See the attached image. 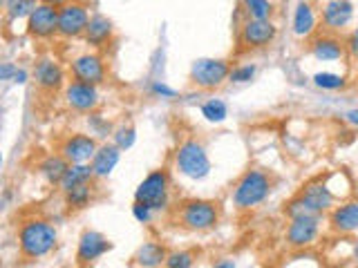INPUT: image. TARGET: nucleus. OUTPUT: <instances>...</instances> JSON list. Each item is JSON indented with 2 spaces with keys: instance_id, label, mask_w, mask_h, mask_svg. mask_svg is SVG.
I'll use <instances>...</instances> for the list:
<instances>
[{
  "instance_id": "43",
  "label": "nucleus",
  "mask_w": 358,
  "mask_h": 268,
  "mask_svg": "<svg viewBox=\"0 0 358 268\" xmlns=\"http://www.w3.org/2000/svg\"><path fill=\"white\" fill-rule=\"evenodd\" d=\"M352 262L354 264H358V239H354V244H352Z\"/></svg>"
},
{
  "instance_id": "15",
  "label": "nucleus",
  "mask_w": 358,
  "mask_h": 268,
  "mask_svg": "<svg viewBox=\"0 0 358 268\" xmlns=\"http://www.w3.org/2000/svg\"><path fill=\"white\" fill-rule=\"evenodd\" d=\"M99 141L87 132H72L59 141V150L70 163H90L99 150Z\"/></svg>"
},
{
  "instance_id": "35",
  "label": "nucleus",
  "mask_w": 358,
  "mask_h": 268,
  "mask_svg": "<svg viewBox=\"0 0 358 268\" xmlns=\"http://www.w3.org/2000/svg\"><path fill=\"white\" fill-rule=\"evenodd\" d=\"M148 92L155 96V98H164V100H175L179 96V92L175 87H171L168 83L164 81H152L150 87H148Z\"/></svg>"
},
{
  "instance_id": "44",
  "label": "nucleus",
  "mask_w": 358,
  "mask_h": 268,
  "mask_svg": "<svg viewBox=\"0 0 358 268\" xmlns=\"http://www.w3.org/2000/svg\"><path fill=\"white\" fill-rule=\"evenodd\" d=\"M356 72H358V59H356Z\"/></svg>"
},
{
  "instance_id": "32",
  "label": "nucleus",
  "mask_w": 358,
  "mask_h": 268,
  "mask_svg": "<svg viewBox=\"0 0 358 268\" xmlns=\"http://www.w3.org/2000/svg\"><path fill=\"white\" fill-rule=\"evenodd\" d=\"M112 143L121 148L123 152L130 150L134 143H137V128L130 126V123H121V126L115 128V134H112Z\"/></svg>"
},
{
  "instance_id": "11",
  "label": "nucleus",
  "mask_w": 358,
  "mask_h": 268,
  "mask_svg": "<svg viewBox=\"0 0 358 268\" xmlns=\"http://www.w3.org/2000/svg\"><path fill=\"white\" fill-rule=\"evenodd\" d=\"M70 74H72V81H81L87 85L101 87L108 81V63L103 56H101V52L90 50V52L74 56L70 61Z\"/></svg>"
},
{
  "instance_id": "10",
  "label": "nucleus",
  "mask_w": 358,
  "mask_h": 268,
  "mask_svg": "<svg viewBox=\"0 0 358 268\" xmlns=\"http://www.w3.org/2000/svg\"><path fill=\"white\" fill-rule=\"evenodd\" d=\"M90 18H92V14H90V5L85 0H70V3H65L63 7H59V38H83Z\"/></svg>"
},
{
  "instance_id": "22",
  "label": "nucleus",
  "mask_w": 358,
  "mask_h": 268,
  "mask_svg": "<svg viewBox=\"0 0 358 268\" xmlns=\"http://www.w3.org/2000/svg\"><path fill=\"white\" fill-rule=\"evenodd\" d=\"M291 29L298 38H313L318 29V14L313 9L311 3L307 0H300L294 7V18H291Z\"/></svg>"
},
{
  "instance_id": "34",
  "label": "nucleus",
  "mask_w": 358,
  "mask_h": 268,
  "mask_svg": "<svg viewBox=\"0 0 358 268\" xmlns=\"http://www.w3.org/2000/svg\"><path fill=\"white\" fill-rule=\"evenodd\" d=\"M197 257L193 251H171L166 257L164 268H195Z\"/></svg>"
},
{
  "instance_id": "20",
  "label": "nucleus",
  "mask_w": 358,
  "mask_h": 268,
  "mask_svg": "<svg viewBox=\"0 0 358 268\" xmlns=\"http://www.w3.org/2000/svg\"><path fill=\"white\" fill-rule=\"evenodd\" d=\"M83 40L92 47L94 52L106 50L108 45L115 40V22H112L106 14H92L90 18V25L85 29V36Z\"/></svg>"
},
{
  "instance_id": "40",
  "label": "nucleus",
  "mask_w": 358,
  "mask_h": 268,
  "mask_svg": "<svg viewBox=\"0 0 358 268\" xmlns=\"http://www.w3.org/2000/svg\"><path fill=\"white\" fill-rule=\"evenodd\" d=\"M345 121L350 123V126L358 128V107H352V110H347V112H345Z\"/></svg>"
},
{
  "instance_id": "41",
  "label": "nucleus",
  "mask_w": 358,
  "mask_h": 268,
  "mask_svg": "<svg viewBox=\"0 0 358 268\" xmlns=\"http://www.w3.org/2000/svg\"><path fill=\"white\" fill-rule=\"evenodd\" d=\"M41 5H50V7H63L65 3H70V0H38Z\"/></svg>"
},
{
  "instance_id": "1",
  "label": "nucleus",
  "mask_w": 358,
  "mask_h": 268,
  "mask_svg": "<svg viewBox=\"0 0 358 268\" xmlns=\"http://www.w3.org/2000/svg\"><path fill=\"white\" fill-rule=\"evenodd\" d=\"M16 241L22 260L36 262L48 257L56 248V244H59V228L50 219L29 217L18 226Z\"/></svg>"
},
{
  "instance_id": "29",
  "label": "nucleus",
  "mask_w": 358,
  "mask_h": 268,
  "mask_svg": "<svg viewBox=\"0 0 358 268\" xmlns=\"http://www.w3.org/2000/svg\"><path fill=\"white\" fill-rule=\"evenodd\" d=\"M85 123H87V134H92L96 141H103V139H112V134H115V128H112V123L101 117L99 112H92V114H85Z\"/></svg>"
},
{
  "instance_id": "7",
  "label": "nucleus",
  "mask_w": 358,
  "mask_h": 268,
  "mask_svg": "<svg viewBox=\"0 0 358 268\" xmlns=\"http://www.w3.org/2000/svg\"><path fill=\"white\" fill-rule=\"evenodd\" d=\"M278 38V25L273 20L244 18L238 31V54L260 52L271 47Z\"/></svg>"
},
{
  "instance_id": "18",
  "label": "nucleus",
  "mask_w": 358,
  "mask_h": 268,
  "mask_svg": "<svg viewBox=\"0 0 358 268\" xmlns=\"http://www.w3.org/2000/svg\"><path fill=\"white\" fill-rule=\"evenodd\" d=\"M354 20V3L352 0H327L320 9L322 29L329 34H341L352 25Z\"/></svg>"
},
{
  "instance_id": "27",
  "label": "nucleus",
  "mask_w": 358,
  "mask_h": 268,
  "mask_svg": "<svg viewBox=\"0 0 358 268\" xmlns=\"http://www.w3.org/2000/svg\"><path fill=\"white\" fill-rule=\"evenodd\" d=\"M240 9L244 18L255 20H271L275 14V5L271 0H240Z\"/></svg>"
},
{
  "instance_id": "42",
  "label": "nucleus",
  "mask_w": 358,
  "mask_h": 268,
  "mask_svg": "<svg viewBox=\"0 0 358 268\" xmlns=\"http://www.w3.org/2000/svg\"><path fill=\"white\" fill-rule=\"evenodd\" d=\"M213 268H235V262L233 260H222V262H217Z\"/></svg>"
},
{
  "instance_id": "6",
  "label": "nucleus",
  "mask_w": 358,
  "mask_h": 268,
  "mask_svg": "<svg viewBox=\"0 0 358 268\" xmlns=\"http://www.w3.org/2000/svg\"><path fill=\"white\" fill-rule=\"evenodd\" d=\"M171 188H173V181H171L168 168H155V170L145 174L139 181V186L134 188V201L150 206L155 212H164L173 204Z\"/></svg>"
},
{
  "instance_id": "25",
  "label": "nucleus",
  "mask_w": 358,
  "mask_h": 268,
  "mask_svg": "<svg viewBox=\"0 0 358 268\" xmlns=\"http://www.w3.org/2000/svg\"><path fill=\"white\" fill-rule=\"evenodd\" d=\"M92 181H96L94 172H92V165L90 163H70L59 190L65 195L67 190H72L76 186H83V184H92Z\"/></svg>"
},
{
  "instance_id": "12",
  "label": "nucleus",
  "mask_w": 358,
  "mask_h": 268,
  "mask_svg": "<svg viewBox=\"0 0 358 268\" xmlns=\"http://www.w3.org/2000/svg\"><path fill=\"white\" fill-rule=\"evenodd\" d=\"M25 31L29 38L41 43L59 38V7L38 5L25 20Z\"/></svg>"
},
{
  "instance_id": "23",
  "label": "nucleus",
  "mask_w": 358,
  "mask_h": 268,
  "mask_svg": "<svg viewBox=\"0 0 358 268\" xmlns=\"http://www.w3.org/2000/svg\"><path fill=\"white\" fill-rule=\"evenodd\" d=\"M67 168H70V161H67L61 152H52V154H45L36 163V172L48 186L59 188L65 172H67Z\"/></svg>"
},
{
  "instance_id": "3",
  "label": "nucleus",
  "mask_w": 358,
  "mask_h": 268,
  "mask_svg": "<svg viewBox=\"0 0 358 268\" xmlns=\"http://www.w3.org/2000/svg\"><path fill=\"white\" fill-rule=\"evenodd\" d=\"M271 190H273L271 174L262 170V168H249V170H244L242 177L235 181L231 190V201L235 210L246 212L264 204L268 195H271Z\"/></svg>"
},
{
  "instance_id": "16",
  "label": "nucleus",
  "mask_w": 358,
  "mask_h": 268,
  "mask_svg": "<svg viewBox=\"0 0 358 268\" xmlns=\"http://www.w3.org/2000/svg\"><path fill=\"white\" fill-rule=\"evenodd\" d=\"M327 226L334 234L341 237H350V234L358 232V197H350L336 204L327 212Z\"/></svg>"
},
{
  "instance_id": "30",
  "label": "nucleus",
  "mask_w": 358,
  "mask_h": 268,
  "mask_svg": "<svg viewBox=\"0 0 358 268\" xmlns=\"http://www.w3.org/2000/svg\"><path fill=\"white\" fill-rule=\"evenodd\" d=\"M199 112L208 123H224L229 117V105L224 103L222 98H208V100L201 103Z\"/></svg>"
},
{
  "instance_id": "19",
  "label": "nucleus",
  "mask_w": 358,
  "mask_h": 268,
  "mask_svg": "<svg viewBox=\"0 0 358 268\" xmlns=\"http://www.w3.org/2000/svg\"><path fill=\"white\" fill-rule=\"evenodd\" d=\"M307 50L318 63H336V61H343L347 56L343 38L338 34H329V31L316 34L313 38H309Z\"/></svg>"
},
{
  "instance_id": "24",
  "label": "nucleus",
  "mask_w": 358,
  "mask_h": 268,
  "mask_svg": "<svg viewBox=\"0 0 358 268\" xmlns=\"http://www.w3.org/2000/svg\"><path fill=\"white\" fill-rule=\"evenodd\" d=\"M168 253L171 251H166L164 244L148 239V241H143L137 248V253L132 255V264H134V268H164Z\"/></svg>"
},
{
  "instance_id": "14",
  "label": "nucleus",
  "mask_w": 358,
  "mask_h": 268,
  "mask_svg": "<svg viewBox=\"0 0 358 268\" xmlns=\"http://www.w3.org/2000/svg\"><path fill=\"white\" fill-rule=\"evenodd\" d=\"M65 105L78 114H92L101 105V92L96 85H87L81 81H70L63 89Z\"/></svg>"
},
{
  "instance_id": "26",
  "label": "nucleus",
  "mask_w": 358,
  "mask_h": 268,
  "mask_svg": "<svg viewBox=\"0 0 358 268\" xmlns=\"http://www.w3.org/2000/svg\"><path fill=\"white\" fill-rule=\"evenodd\" d=\"M94 195H96V181L76 186L72 190H67L63 197H65V206L70 210H85L94 201Z\"/></svg>"
},
{
  "instance_id": "17",
  "label": "nucleus",
  "mask_w": 358,
  "mask_h": 268,
  "mask_svg": "<svg viewBox=\"0 0 358 268\" xmlns=\"http://www.w3.org/2000/svg\"><path fill=\"white\" fill-rule=\"evenodd\" d=\"M34 83L41 89L43 94H56L65 89V70L59 61L50 59V56H45V59H38L36 65H34Z\"/></svg>"
},
{
  "instance_id": "31",
  "label": "nucleus",
  "mask_w": 358,
  "mask_h": 268,
  "mask_svg": "<svg viewBox=\"0 0 358 268\" xmlns=\"http://www.w3.org/2000/svg\"><path fill=\"white\" fill-rule=\"evenodd\" d=\"M311 81L316 87L324 89V92H338V89L347 87V76L336 72H316L311 76Z\"/></svg>"
},
{
  "instance_id": "21",
  "label": "nucleus",
  "mask_w": 358,
  "mask_h": 268,
  "mask_svg": "<svg viewBox=\"0 0 358 268\" xmlns=\"http://www.w3.org/2000/svg\"><path fill=\"white\" fill-rule=\"evenodd\" d=\"M121 148H117L112 141H103L99 145L96 154L92 156V161H90V165H92V172H94V179L96 181H103V179H108L112 172L117 170V165L121 161Z\"/></svg>"
},
{
  "instance_id": "28",
  "label": "nucleus",
  "mask_w": 358,
  "mask_h": 268,
  "mask_svg": "<svg viewBox=\"0 0 358 268\" xmlns=\"http://www.w3.org/2000/svg\"><path fill=\"white\" fill-rule=\"evenodd\" d=\"M41 3L38 0H3L5 7V20L16 22V20H27L31 16V11L36 9Z\"/></svg>"
},
{
  "instance_id": "13",
  "label": "nucleus",
  "mask_w": 358,
  "mask_h": 268,
  "mask_svg": "<svg viewBox=\"0 0 358 268\" xmlns=\"http://www.w3.org/2000/svg\"><path fill=\"white\" fill-rule=\"evenodd\" d=\"M112 251V241L106 237L103 232L92 230V228H85L81 234H78V244H76V264L81 268H87L96 264L101 257L106 253Z\"/></svg>"
},
{
  "instance_id": "38",
  "label": "nucleus",
  "mask_w": 358,
  "mask_h": 268,
  "mask_svg": "<svg viewBox=\"0 0 358 268\" xmlns=\"http://www.w3.org/2000/svg\"><path fill=\"white\" fill-rule=\"evenodd\" d=\"M16 70H18V65H16V63L5 61L3 65H0V81H9V83H11V78H14Z\"/></svg>"
},
{
  "instance_id": "2",
  "label": "nucleus",
  "mask_w": 358,
  "mask_h": 268,
  "mask_svg": "<svg viewBox=\"0 0 358 268\" xmlns=\"http://www.w3.org/2000/svg\"><path fill=\"white\" fill-rule=\"evenodd\" d=\"M338 204V197L329 188L327 181L316 179L300 188V193L296 197H291L285 204V215L287 219H294L300 215H324Z\"/></svg>"
},
{
  "instance_id": "36",
  "label": "nucleus",
  "mask_w": 358,
  "mask_h": 268,
  "mask_svg": "<svg viewBox=\"0 0 358 268\" xmlns=\"http://www.w3.org/2000/svg\"><path fill=\"white\" fill-rule=\"evenodd\" d=\"M152 215H155V210L150 206H145V204H139V201H132V217L137 219L139 223H150L152 221Z\"/></svg>"
},
{
  "instance_id": "39",
  "label": "nucleus",
  "mask_w": 358,
  "mask_h": 268,
  "mask_svg": "<svg viewBox=\"0 0 358 268\" xmlns=\"http://www.w3.org/2000/svg\"><path fill=\"white\" fill-rule=\"evenodd\" d=\"M29 81V72L25 70V67H18L14 78H11V83H16V85H25Z\"/></svg>"
},
{
  "instance_id": "4",
  "label": "nucleus",
  "mask_w": 358,
  "mask_h": 268,
  "mask_svg": "<svg viewBox=\"0 0 358 268\" xmlns=\"http://www.w3.org/2000/svg\"><path fill=\"white\" fill-rule=\"evenodd\" d=\"M222 208L213 199H184L175 206L177 226L190 232H206L220 223Z\"/></svg>"
},
{
  "instance_id": "8",
  "label": "nucleus",
  "mask_w": 358,
  "mask_h": 268,
  "mask_svg": "<svg viewBox=\"0 0 358 268\" xmlns=\"http://www.w3.org/2000/svg\"><path fill=\"white\" fill-rule=\"evenodd\" d=\"M231 61L229 59H197L190 65L188 81L199 89H220L224 83H229L231 76Z\"/></svg>"
},
{
  "instance_id": "33",
  "label": "nucleus",
  "mask_w": 358,
  "mask_h": 268,
  "mask_svg": "<svg viewBox=\"0 0 358 268\" xmlns=\"http://www.w3.org/2000/svg\"><path fill=\"white\" fill-rule=\"evenodd\" d=\"M257 74V65L255 63H240V65H233L231 67V76H229V83L233 85H246L251 83Z\"/></svg>"
},
{
  "instance_id": "5",
  "label": "nucleus",
  "mask_w": 358,
  "mask_h": 268,
  "mask_svg": "<svg viewBox=\"0 0 358 268\" xmlns=\"http://www.w3.org/2000/svg\"><path fill=\"white\" fill-rule=\"evenodd\" d=\"M175 170L190 179V181H204L213 170V161L208 156L206 145L197 141L195 137L182 139L177 143L175 154H173Z\"/></svg>"
},
{
  "instance_id": "37",
  "label": "nucleus",
  "mask_w": 358,
  "mask_h": 268,
  "mask_svg": "<svg viewBox=\"0 0 358 268\" xmlns=\"http://www.w3.org/2000/svg\"><path fill=\"white\" fill-rule=\"evenodd\" d=\"M343 43H345L347 56H352V59L356 61L358 59V27L347 34V36L343 38Z\"/></svg>"
},
{
  "instance_id": "9",
  "label": "nucleus",
  "mask_w": 358,
  "mask_h": 268,
  "mask_svg": "<svg viewBox=\"0 0 358 268\" xmlns=\"http://www.w3.org/2000/svg\"><path fill=\"white\" fill-rule=\"evenodd\" d=\"M327 221L324 215H300L289 219L285 230V241L291 251H305L311 248L313 244L320 239L322 223Z\"/></svg>"
}]
</instances>
